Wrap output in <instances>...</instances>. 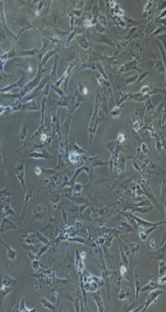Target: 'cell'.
I'll return each instance as SVG.
<instances>
[{"label": "cell", "mask_w": 166, "mask_h": 312, "mask_svg": "<svg viewBox=\"0 0 166 312\" xmlns=\"http://www.w3.org/2000/svg\"><path fill=\"white\" fill-rule=\"evenodd\" d=\"M77 156H78V154L74 152V153H72L69 155V159L73 163H75L77 161Z\"/></svg>", "instance_id": "6da1fadb"}]
</instances>
